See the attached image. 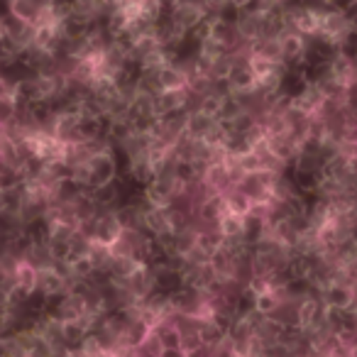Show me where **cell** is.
Masks as SVG:
<instances>
[{
    "label": "cell",
    "instance_id": "1",
    "mask_svg": "<svg viewBox=\"0 0 357 357\" xmlns=\"http://www.w3.org/2000/svg\"><path fill=\"white\" fill-rule=\"evenodd\" d=\"M13 8H15L17 15H20V17H30V13L35 15V13L40 10L37 0H15V3H13Z\"/></svg>",
    "mask_w": 357,
    "mask_h": 357
}]
</instances>
